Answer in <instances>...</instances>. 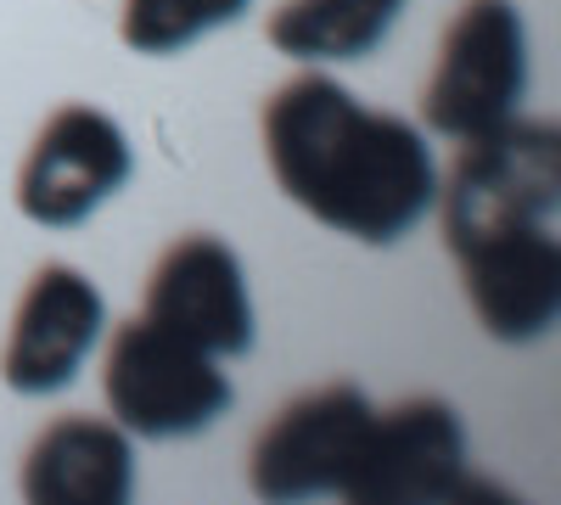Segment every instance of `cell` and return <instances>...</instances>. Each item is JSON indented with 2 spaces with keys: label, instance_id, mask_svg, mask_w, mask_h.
<instances>
[{
  "label": "cell",
  "instance_id": "9",
  "mask_svg": "<svg viewBox=\"0 0 561 505\" xmlns=\"http://www.w3.org/2000/svg\"><path fill=\"white\" fill-rule=\"evenodd\" d=\"M466 472V427L460 410L415 393L393 410H377L365 461L343 500L354 505H427L449 500Z\"/></svg>",
  "mask_w": 561,
  "mask_h": 505
},
{
  "label": "cell",
  "instance_id": "5",
  "mask_svg": "<svg viewBox=\"0 0 561 505\" xmlns=\"http://www.w3.org/2000/svg\"><path fill=\"white\" fill-rule=\"evenodd\" d=\"M370 404L354 382H325L298 393L280 416L253 438L248 455V483L259 500H320V494H348L365 444H370Z\"/></svg>",
  "mask_w": 561,
  "mask_h": 505
},
{
  "label": "cell",
  "instance_id": "3",
  "mask_svg": "<svg viewBox=\"0 0 561 505\" xmlns=\"http://www.w3.org/2000/svg\"><path fill=\"white\" fill-rule=\"evenodd\" d=\"M102 393L113 422L135 438H197L230 410V382L214 365V354L192 348L185 337L152 326L147 314L124 320L113 332L107 365H102Z\"/></svg>",
  "mask_w": 561,
  "mask_h": 505
},
{
  "label": "cell",
  "instance_id": "7",
  "mask_svg": "<svg viewBox=\"0 0 561 505\" xmlns=\"http://www.w3.org/2000/svg\"><path fill=\"white\" fill-rule=\"evenodd\" d=\"M107 326V298L73 264H39L12 309V332L0 348V377L23 399L73 388L84 359L96 354Z\"/></svg>",
  "mask_w": 561,
  "mask_h": 505
},
{
  "label": "cell",
  "instance_id": "10",
  "mask_svg": "<svg viewBox=\"0 0 561 505\" xmlns=\"http://www.w3.org/2000/svg\"><path fill=\"white\" fill-rule=\"evenodd\" d=\"M135 494V444L118 422L57 416L23 455L28 505H124Z\"/></svg>",
  "mask_w": 561,
  "mask_h": 505
},
{
  "label": "cell",
  "instance_id": "2",
  "mask_svg": "<svg viewBox=\"0 0 561 505\" xmlns=\"http://www.w3.org/2000/svg\"><path fill=\"white\" fill-rule=\"evenodd\" d=\"M264 158L309 219L365 248L404 242L438 203L433 147L410 118L365 107L332 73H298L264 102Z\"/></svg>",
  "mask_w": 561,
  "mask_h": 505
},
{
  "label": "cell",
  "instance_id": "8",
  "mask_svg": "<svg viewBox=\"0 0 561 505\" xmlns=\"http://www.w3.org/2000/svg\"><path fill=\"white\" fill-rule=\"evenodd\" d=\"M147 320L214 359L248 354L253 348V298H248V269H242L237 248L208 231L169 242L147 275Z\"/></svg>",
  "mask_w": 561,
  "mask_h": 505
},
{
  "label": "cell",
  "instance_id": "12",
  "mask_svg": "<svg viewBox=\"0 0 561 505\" xmlns=\"http://www.w3.org/2000/svg\"><path fill=\"white\" fill-rule=\"evenodd\" d=\"M253 0H124L118 39L135 57H174L214 28H230Z\"/></svg>",
  "mask_w": 561,
  "mask_h": 505
},
{
  "label": "cell",
  "instance_id": "4",
  "mask_svg": "<svg viewBox=\"0 0 561 505\" xmlns=\"http://www.w3.org/2000/svg\"><path fill=\"white\" fill-rule=\"evenodd\" d=\"M528 84V34L517 0H466L455 23L444 28L438 68L421 96V118L444 141H472V135L517 118Z\"/></svg>",
  "mask_w": 561,
  "mask_h": 505
},
{
  "label": "cell",
  "instance_id": "1",
  "mask_svg": "<svg viewBox=\"0 0 561 505\" xmlns=\"http://www.w3.org/2000/svg\"><path fill=\"white\" fill-rule=\"evenodd\" d=\"M444 197V248L494 343H539L561 314V129L505 118L460 141Z\"/></svg>",
  "mask_w": 561,
  "mask_h": 505
},
{
  "label": "cell",
  "instance_id": "11",
  "mask_svg": "<svg viewBox=\"0 0 561 505\" xmlns=\"http://www.w3.org/2000/svg\"><path fill=\"white\" fill-rule=\"evenodd\" d=\"M410 0H287L270 18V45L304 68L359 62L393 34Z\"/></svg>",
  "mask_w": 561,
  "mask_h": 505
},
{
  "label": "cell",
  "instance_id": "6",
  "mask_svg": "<svg viewBox=\"0 0 561 505\" xmlns=\"http://www.w3.org/2000/svg\"><path fill=\"white\" fill-rule=\"evenodd\" d=\"M135 174L129 135L118 129L113 113L68 102L39 124L34 147L18 174V208L23 219L45 225V231H73L113 203Z\"/></svg>",
  "mask_w": 561,
  "mask_h": 505
}]
</instances>
